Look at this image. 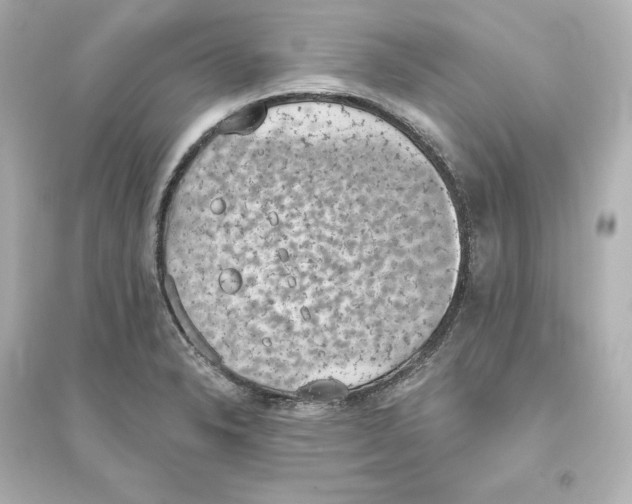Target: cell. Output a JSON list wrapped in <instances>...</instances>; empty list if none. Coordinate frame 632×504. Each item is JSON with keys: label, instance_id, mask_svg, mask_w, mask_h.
<instances>
[{"label": "cell", "instance_id": "1", "mask_svg": "<svg viewBox=\"0 0 632 504\" xmlns=\"http://www.w3.org/2000/svg\"><path fill=\"white\" fill-rule=\"evenodd\" d=\"M162 261L197 339L234 374L295 392L356 388L415 356L446 317L463 244L424 151L361 107L246 109L190 158Z\"/></svg>", "mask_w": 632, "mask_h": 504}]
</instances>
